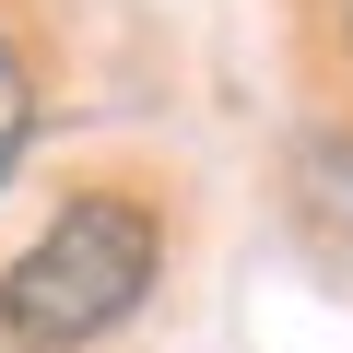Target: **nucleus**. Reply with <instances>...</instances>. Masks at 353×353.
<instances>
[{"label": "nucleus", "mask_w": 353, "mask_h": 353, "mask_svg": "<svg viewBox=\"0 0 353 353\" xmlns=\"http://www.w3.org/2000/svg\"><path fill=\"white\" fill-rule=\"evenodd\" d=\"M153 271H165V224L141 201H118V189H83L12 271H0V330L24 353H83V341H106L153 294Z\"/></svg>", "instance_id": "1"}, {"label": "nucleus", "mask_w": 353, "mask_h": 353, "mask_svg": "<svg viewBox=\"0 0 353 353\" xmlns=\"http://www.w3.org/2000/svg\"><path fill=\"white\" fill-rule=\"evenodd\" d=\"M24 118H36V94H24V59L0 48V176H12V153H24Z\"/></svg>", "instance_id": "2"}, {"label": "nucleus", "mask_w": 353, "mask_h": 353, "mask_svg": "<svg viewBox=\"0 0 353 353\" xmlns=\"http://www.w3.org/2000/svg\"><path fill=\"white\" fill-rule=\"evenodd\" d=\"M341 24H353V0H341Z\"/></svg>", "instance_id": "3"}]
</instances>
